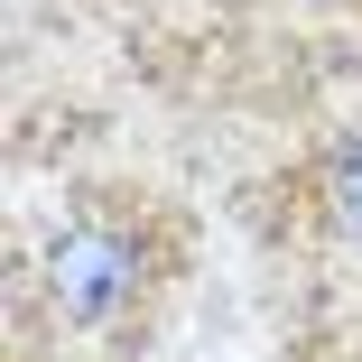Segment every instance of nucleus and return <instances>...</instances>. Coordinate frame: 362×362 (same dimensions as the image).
Listing matches in <instances>:
<instances>
[{"label": "nucleus", "mask_w": 362, "mask_h": 362, "mask_svg": "<svg viewBox=\"0 0 362 362\" xmlns=\"http://www.w3.org/2000/svg\"><path fill=\"white\" fill-rule=\"evenodd\" d=\"M47 288H56V307L75 316V325H93V316H112L130 288H139V242H130V233H112V223L65 233V242H56V260H47Z\"/></svg>", "instance_id": "nucleus-1"}, {"label": "nucleus", "mask_w": 362, "mask_h": 362, "mask_svg": "<svg viewBox=\"0 0 362 362\" xmlns=\"http://www.w3.org/2000/svg\"><path fill=\"white\" fill-rule=\"evenodd\" d=\"M325 195H334V214H344V233H362V130L334 149V168H325Z\"/></svg>", "instance_id": "nucleus-2"}]
</instances>
